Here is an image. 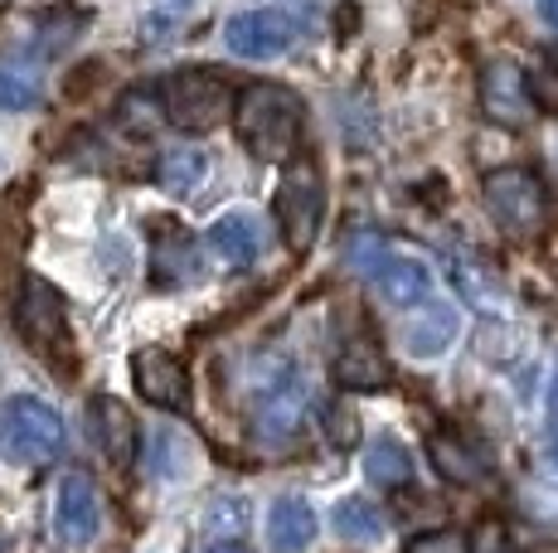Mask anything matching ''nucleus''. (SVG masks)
<instances>
[{
    "label": "nucleus",
    "mask_w": 558,
    "mask_h": 553,
    "mask_svg": "<svg viewBox=\"0 0 558 553\" xmlns=\"http://www.w3.org/2000/svg\"><path fill=\"white\" fill-rule=\"evenodd\" d=\"M151 272L160 286H175V282H195L199 276V258H195V238L190 233H170L166 243L156 248Z\"/></svg>",
    "instance_id": "24"
},
{
    "label": "nucleus",
    "mask_w": 558,
    "mask_h": 553,
    "mask_svg": "<svg viewBox=\"0 0 558 553\" xmlns=\"http://www.w3.org/2000/svg\"><path fill=\"white\" fill-rule=\"evenodd\" d=\"M364 276L379 286V296L389 306H423L427 292H433V272H427L417 258H399V253H389V248L379 253V262H374Z\"/></svg>",
    "instance_id": "13"
},
{
    "label": "nucleus",
    "mask_w": 558,
    "mask_h": 553,
    "mask_svg": "<svg viewBox=\"0 0 558 553\" xmlns=\"http://www.w3.org/2000/svg\"><path fill=\"white\" fill-rule=\"evenodd\" d=\"M204 170H209V161H204L199 146H170V151L160 156V165H156V180H160L166 195H195Z\"/></svg>",
    "instance_id": "22"
},
{
    "label": "nucleus",
    "mask_w": 558,
    "mask_h": 553,
    "mask_svg": "<svg viewBox=\"0 0 558 553\" xmlns=\"http://www.w3.org/2000/svg\"><path fill=\"white\" fill-rule=\"evenodd\" d=\"M132 379H136V393H142L151 408H185L190 403V374L170 349L160 345H146L132 355Z\"/></svg>",
    "instance_id": "10"
},
{
    "label": "nucleus",
    "mask_w": 558,
    "mask_h": 553,
    "mask_svg": "<svg viewBox=\"0 0 558 553\" xmlns=\"http://www.w3.org/2000/svg\"><path fill=\"white\" fill-rule=\"evenodd\" d=\"M539 15L549 29H558V0H539Z\"/></svg>",
    "instance_id": "30"
},
{
    "label": "nucleus",
    "mask_w": 558,
    "mask_h": 553,
    "mask_svg": "<svg viewBox=\"0 0 558 553\" xmlns=\"http://www.w3.org/2000/svg\"><path fill=\"white\" fill-rule=\"evenodd\" d=\"M466 553H520V549L510 544V534H506V525H500V519H481L476 534L466 539Z\"/></svg>",
    "instance_id": "27"
},
{
    "label": "nucleus",
    "mask_w": 558,
    "mask_h": 553,
    "mask_svg": "<svg viewBox=\"0 0 558 553\" xmlns=\"http://www.w3.org/2000/svg\"><path fill=\"white\" fill-rule=\"evenodd\" d=\"M336 384L350 393H374L389 384V359H384V349L369 335H355L336 355Z\"/></svg>",
    "instance_id": "16"
},
{
    "label": "nucleus",
    "mask_w": 558,
    "mask_h": 553,
    "mask_svg": "<svg viewBox=\"0 0 558 553\" xmlns=\"http://www.w3.org/2000/svg\"><path fill=\"white\" fill-rule=\"evenodd\" d=\"M88 432H93V442L102 446V456L112 466H132L136 442H142V428H136L132 408H126L122 398L98 393V398L88 403Z\"/></svg>",
    "instance_id": "12"
},
{
    "label": "nucleus",
    "mask_w": 558,
    "mask_h": 553,
    "mask_svg": "<svg viewBox=\"0 0 558 553\" xmlns=\"http://www.w3.org/2000/svg\"><path fill=\"white\" fill-rule=\"evenodd\" d=\"M481 195H486L490 219H496V229L506 233V238H534V233L549 223V189L524 165L490 170Z\"/></svg>",
    "instance_id": "3"
},
{
    "label": "nucleus",
    "mask_w": 558,
    "mask_h": 553,
    "mask_svg": "<svg viewBox=\"0 0 558 553\" xmlns=\"http://www.w3.org/2000/svg\"><path fill=\"white\" fill-rule=\"evenodd\" d=\"M160 5H166V10H170V15H180V10H185V5H190V0H160Z\"/></svg>",
    "instance_id": "32"
},
{
    "label": "nucleus",
    "mask_w": 558,
    "mask_h": 553,
    "mask_svg": "<svg viewBox=\"0 0 558 553\" xmlns=\"http://www.w3.org/2000/svg\"><path fill=\"white\" fill-rule=\"evenodd\" d=\"M534 102H544V108L558 112V69H544L539 78H534Z\"/></svg>",
    "instance_id": "29"
},
{
    "label": "nucleus",
    "mask_w": 558,
    "mask_h": 553,
    "mask_svg": "<svg viewBox=\"0 0 558 553\" xmlns=\"http://www.w3.org/2000/svg\"><path fill=\"white\" fill-rule=\"evenodd\" d=\"M302 422H306V384L282 374L263 393V403L253 413V442L267 446V452H287V446L302 438Z\"/></svg>",
    "instance_id": "8"
},
{
    "label": "nucleus",
    "mask_w": 558,
    "mask_h": 553,
    "mask_svg": "<svg viewBox=\"0 0 558 553\" xmlns=\"http://www.w3.org/2000/svg\"><path fill=\"white\" fill-rule=\"evenodd\" d=\"M549 428H554V442H558V379H554V389H549Z\"/></svg>",
    "instance_id": "31"
},
{
    "label": "nucleus",
    "mask_w": 558,
    "mask_h": 553,
    "mask_svg": "<svg viewBox=\"0 0 558 553\" xmlns=\"http://www.w3.org/2000/svg\"><path fill=\"white\" fill-rule=\"evenodd\" d=\"M239 98H229V78L214 69H185L170 73L160 83V108H166V122L175 132H214V126L229 116V108Z\"/></svg>",
    "instance_id": "2"
},
{
    "label": "nucleus",
    "mask_w": 558,
    "mask_h": 553,
    "mask_svg": "<svg viewBox=\"0 0 558 553\" xmlns=\"http://www.w3.org/2000/svg\"><path fill=\"white\" fill-rule=\"evenodd\" d=\"M63 452V418L45 398H10L0 408V456L15 466H49Z\"/></svg>",
    "instance_id": "4"
},
{
    "label": "nucleus",
    "mask_w": 558,
    "mask_h": 553,
    "mask_svg": "<svg viewBox=\"0 0 558 553\" xmlns=\"http://www.w3.org/2000/svg\"><path fill=\"white\" fill-rule=\"evenodd\" d=\"M452 335H457V316L447 311V306H427L423 321H413L403 331V345H408V355L433 359V355H442V349L452 345Z\"/></svg>",
    "instance_id": "23"
},
{
    "label": "nucleus",
    "mask_w": 558,
    "mask_h": 553,
    "mask_svg": "<svg viewBox=\"0 0 558 553\" xmlns=\"http://www.w3.org/2000/svg\"><path fill=\"white\" fill-rule=\"evenodd\" d=\"M98 529H102L98 486H93V476L83 466H73V471H63L59 495H53V534L69 549H83L98 539Z\"/></svg>",
    "instance_id": "7"
},
{
    "label": "nucleus",
    "mask_w": 558,
    "mask_h": 553,
    "mask_svg": "<svg viewBox=\"0 0 558 553\" xmlns=\"http://www.w3.org/2000/svg\"><path fill=\"white\" fill-rule=\"evenodd\" d=\"M364 476L374 486H384V491H399V486L413 481V456H408V446L399 438H379L364 452Z\"/></svg>",
    "instance_id": "21"
},
{
    "label": "nucleus",
    "mask_w": 558,
    "mask_h": 553,
    "mask_svg": "<svg viewBox=\"0 0 558 553\" xmlns=\"http://www.w3.org/2000/svg\"><path fill=\"white\" fill-rule=\"evenodd\" d=\"M15 325L25 335V345L39 349V355H59V345L69 340V306H63V296L53 292L45 276H25L20 282Z\"/></svg>",
    "instance_id": "6"
},
{
    "label": "nucleus",
    "mask_w": 558,
    "mask_h": 553,
    "mask_svg": "<svg viewBox=\"0 0 558 553\" xmlns=\"http://www.w3.org/2000/svg\"><path fill=\"white\" fill-rule=\"evenodd\" d=\"M45 102V63L35 54L0 59V112H29Z\"/></svg>",
    "instance_id": "17"
},
{
    "label": "nucleus",
    "mask_w": 558,
    "mask_h": 553,
    "mask_svg": "<svg viewBox=\"0 0 558 553\" xmlns=\"http://www.w3.org/2000/svg\"><path fill=\"white\" fill-rule=\"evenodd\" d=\"M408 553H466V539L452 534V529H433V534H417Z\"/></svg>",
    "instance_id": "28"
},
{
    "label": "nucleus",
    "mask_w": 558,
    "mask_h": 553,
    "mask_svg": "<svg viewBox=\"0 0 558 553\" xmlns=\"http://www.w3.org/2000/svg\"><path fill=\"white\" fill-rule=\"evenodd\" d=\"M427 456H433L437 476H442V481H452V486H476V481H486V471H490L486 456H481L466 438H457V432H433Z\"/></svg>",
    "instance_id": "19"
},
{
    "label": "nucleus",
    "mask_w": 558,
    "mask_h": 553,
    "mask_svg": "<svg viewBox=\"0 0 558 553\" xmlns=\"http://www.w3.org/2000/svg\"><path fill=\"white\" fill-rule=\"evenodd\" d=\"M209 248L219 253L223 268H253L257 258H263L267 238H263V223H257L248 209H239V214H223L219 223L209 229Z\"/></svg>",
    "instance_id": "14"
},
{
    "label": "nucleus",
    "mask_w": 558,
    "mask_h": 553,
    "mask_svg": "<svg viewBox=\"0 0 558 553\" xmlns=\"http://www.w3.org/2000/svg\"><path fill=\"white\" fill-rule=\"evenodd\" d=\"M243 534H248V509H243V500H214L209 515H204L195 553H253Z\"/></svg>",
    "instance_id": "18"
},
{
    "label": "nucleus",
    "mask_w": 558,
    "mask_h": 553,
    "mask_svg": "<svg viewBox=\"0 0 558 553\" xmlns=\"http://www.w3.org/2000/svg\"><path fill=\"white\" fill-rule=\"evenodd\" d=\"M336 534L350 539V544H379L384 534H389V519H384V509L374 505V500H340L336 505Z\"/></svg>",
    "instance_id": "20"
},
{
    "label": "nucleus",
    "mask_w": 558,
    "mask_h": 553,
    "mask_svg": "<svg viewBox=\"0 0 558 553\" xmlns=\"http://www.w3.org/2000/svg\"><path fill=\"white\" fill-rule=\"evenodd\" d=\"M320 214H326V185H320V170L311 161H296L277 185V223H282V238L292 253H306L320 233Z\"/></svg>",
    "instance_id": "5"
},
{
    "label": "nucleus",
    "mask_w": 558,
    "mask_h": 553,
    "mask_svg": "<svg viewBox=\"0 0 558 553\" xmlns=\"http://www.w3.org/2000/svg\"><path fill=\"white\" fill-rule=\"evenodd\" d=\"M320 418H326V438L345 452V446H355L360 438V422H355V413L345 408V403H330V408H320Z\"/></svg>",
    "instance_id": "26"
},
{
    "label": "nucleus",
    "mask_w": 558,
    "mask_h": 553,
    "mask_svg": "<svg viewBox=\"0 0 558 553\" xmlns=\"http://www.w3.org/2000/svg\"><path fill=\"white\" fill-rule=\"evenodd\" d=\"M223 45L239 59H272L292 45V20L277 15V10H248V15H233L223 25Z\"/></svg>",
    "instance_id": "11"
},
{
    "label": "nucleus",
    "mask_w": 558,
    "mask_h": 553,
    "mask_svg": "<svg viewBox=\"0 0 558 553\" xmlns=\"http://www.w3.org/2000/svg\"><path fill=\"white\" fill-rule=\"evenodd\" d=\"M534 88L514 59H490L481 69V112L500 126H530L534 122Z\"/></svg>",
    "instance_id": "9"
},
{
    "label": "nucleus",
    "mask_w": 558,
    "mask_h": 553,
    "mask_svg": "<svg viewBox=\"0 0 558 553\" xmlns=\"http://www.w3.org/2000/svg\"><path fill=\"white\" fill-rule=\"evenodd\" d=\"M88 29V15L83 10H53V15L39 20V29H35V54H69L73 45H78V35Z\"/></svg>",
    "instance_id": "25"
},
{
    "label": "nucleus",
    "mask_w": 558,
    "mask_h": 553,
    "mask_svg": "<svg viewBox=\"0 0 558 553\" xmlns=\"http://www.w3.org/2000/svg\"><path fill=\"white\" fill-rule=\"evenodd\" d=\"M233 132L257 161H287L302 142V102L282 83H253L233 102Z\"/></svg>",
    "instance_id": "1"
},
{
    "label": "nucleus",
    "mask_w": 558,
    "mask_h": 553,
    "mask_svg": "<svg viewBox=\"0 0 558 553\" xmlns=\"http://www.w3.org/2000/svg\"><path fill=\"white\" fill-rule=\"evenodd\" d=\"M316 509L302 495H282L267 515V544H272V553H306L316 544Z\"/></svg>",
    "instance_id": "15"
}]
</instances>
